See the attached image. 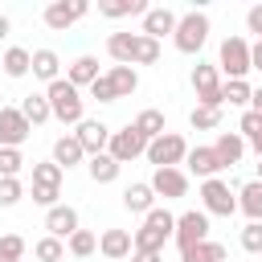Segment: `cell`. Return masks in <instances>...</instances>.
<instances>
[{
	"label": "cell",
	"mask_w": 262,
	"mask_h": 262,
	"mask_svg": "<svg viewBox=\"0 0 262 262\" xmlns=\"http://www.w3.org/2000/svg\"><path fill=\"white\" fill-rule=\"evenodd\" d=\"M45 98H49V115H53L57 123H70V127H78V123L86 119L82 90H78V86H70L66 78L49 82V86H45Z\"/></svg>",
	"instance_id": "1"
},
{
	"label": "cell",
	"mask_w": 262,
	"mask_h": 262,
	"mask_svg": "<svg viewBox=\"0 0 262 262\" xmlns=\"http://www.w3.org/2000/svg\"><path fill=\"white\" fill-rule=\"evenodd\" d=\"M217 74H225L229 82H246L250 74V41L246 37H225L217 49Z\"/></svg>",
	"instance_id": "2"
},
{
	"label": "cell",
	"mask_w": 262,
	"mask_h": 262,
	"mask_svg": "<svg viewBox=\"0 0 262 262\" xmlns=\"http://www.w3.org/2000/svg\"><path fill=\"white\" fill-rule=\"evenodd\" d=\"M209 41V16L201 12V8H192V12H184L180 20H176V33H172V45L180 49V53H201V45Z\"/></svg>",
	"instance_id": "3"
},
{
	"label": "cell",
	"mask_w": 262,
	"mask_h": 262,
	"mask_svg": "<svg viewBox=\"0 0 262 262\" xmlns=\"http://www.w3.org/2000/svg\"><path fill=\"white\" fill-rule=\"evenodd\" d=\"M201 213H209V217H233L237 213V192L221 176L201 180Z\"/></svg>",
	"instance_id": "4"
},
{
	"label": "cell",
	"mask_w": 262,
	"mask_h": 262,
	"mask_svg": "<svg viewBox=\"0 0 262 262\" xmlns=\"http://www.w3.org/2000/svg\"><path fill=\"white\" fill-rule=\"evenodd\" d=\"M147 164H156V168H180L184 164V156H188V139L184 135H176V131H164L160 139H151L147 143Z\"/></svg>",
	"instance_id": "5"
},
{
	"label": "cell",
	"mask_w": 262,
	"mask_h": 262,
	"mask_svg": "<svg viewBox=\"0 0 262 262\" xmlns=\"http://www.w3.org/2000/svg\"><path fill=\"white\" fill-rule=\"evenodd\" d=\"M192 90H196V106H213V111L225 106L221 102V74H217L213 61H196L192 66Z\"/></svg>",
	"instance_id": "6"
},
{
	"label": "cell",
	"mask_w": 262,
	"mask_h": 262,
	"mask_svg": "<svg viewBox=\"0 0 262 262\" xmlns=\"http://www.w3.org/2000/svg\"><path fill=\"white\" fill-rule=\"evenodd\" d=\"M147 151V139L127 123V127H119V131H111V143H106V156L123 168V164H131V160H139Z\"/></svg>",
	"instance_id": "7"
},
{
	"label": "cell",
	"mask_w": 262,
	"mask_h": 262,
	"mask_svg": "<svg viewBox=\"0 0 262 262\" xmlns=\"http://www.w3.org/2000/svg\"><path fill=\"white\" fill-rule=\"evenodd\" d=\"M86 12H90V4H86V0H53V4H45L41 20H45L53 33H66V29H70V25H78Z\"/></svg>",
	"instance_id": "8"
},
{
	"label": "cell",
	"mask_w": 262,
	"mask_h": 262,
	"mask_svg": "<svg viewBox=\"0 0 262 262\" xmlns=\"http://www.w3.org/2000/svg\"><path fill=\"white\" fill-rule=\"evenodd\" d=\"M147 184H151V192L164 196V201H180V196H188V172H184V168H156Z\"/></svg>",
	"instance_id": "9"
},
{
	"label": "cell",
	"mask_w": 262,
	"mask_h": 262,
	"mask_svg": "<svg viewBox=\"0 0 262 262\" xmlns=\"http://www.w3.org/2000/svg\"><path fill=\"white\" fill-rule=\"evenodd\" d=\"M172 237H176V246L184 250V246H196V242H205L209 237V213H201V209H188V213H180L176 217V229H172Z\"/></svg>",
	"instance_id": "10"
},
{
	"label": "cell",
	"mask_w": 262,
	"mask_h": 262,
	"mask_svg": "<svg viewBox=\"0 0 262 262\" xmlns=\"http://www.w3.org/2000/svg\"><path fill=\"white\" fill-rule=\"evenodd\" d=\"M29 135H33V127L20 115V106H0V147H20Z\"/></svg>",
	"instance_id": "11"
},
{
	"label": "cell",
	"mask_w": 262,
	"mask_h": 262,
	"mask_svg": "<svg viewBox=\"0 0 262 262\" xmlns=\"http://www.w3.org/2000/svg\"><path fill=\"white\" fill-rule=\"evenodd\" d=\"M74 139L82 143V151H86V160H90V156L106 151V143H111V127H106V123H98V119H82V123H78V131H74Z\"/></svg>",
	"instance_id": "12"
},
{
	"label": "cell",
	"mask_w": 262,
	"mask_h": 262,
	"mask_svg": "<svg viewBox=\"0 0 262 262\" xmlns=\"http://www.w3.org/2000/svg\"><path fill=\"white\" fill-rule=\"evenodd\" d=\"M45 229H49V237L66 242L74 229H82V225H78V209H74V205H53V209H45Z\"/></svg>",
	"instance_id": "13"
},
{
	"label": "cell",
	"mask_w": 262,
	"mask_h": 262,
	"mask_svg": "<svg viewBox=\"0 0 262 262\" xmlns=\"http://www.w3.org/2000/svg\"><path fill=\"white\" fill-rule=\"evenodd\" d=\"M176 20H180V16H176L172 8H147V12H143V29H139V33H143V37H151V41H160V37L176 33Z\"/></svg>",
	"instance_id": "14"
},
{
	"label": "cell",
	"mask_w": 262,
	"mask_h": 262,
	"mask_svg": "<svg viewBox=\"0 0 262 262\" xmlns=\"http://www.w3.org/2000/svg\"><path fill=\"white\" fill-rule=\"evenodd\" d=\"M184 164H188V172H192V176H201V180H213L217 172H225L213 147H188V156H184Z\"/></svg>",
	"instance_id": "15"
},
{
	"label": "cell",
	"mask_w": 262,
	"mask_h": 262,
	"mask_svg": "<svg viewBox=\"0 0 262 262\" xmlns=\"http://www.w3.org/2000/svg\"><path fill=\"white\" fill-rule=\"evenodd\" d=\"M135 49H139V33H111L106 37V53L115 66H135Z\"/></svg>",
	"instance_id": "16"
},
{
	"label": "cell",
	"mask_w": 262,
	"mask_h": 262,
	"mask_svg": "<svg viewBox=\"0 0 262 262\" xmlns=\"http://www.w3.org/2000/svg\"><path fill=\"white\" fill-rule=\"evenodd\" d=\"M123 209H127V213H143V217H147V213L156 209V192H151V184H147V180L127 184V188H123Z\"/></svg>",
	"instance_id": "17"
},
{
	"label": "cell",
	"mask_w": 262,
	"mask_h": 262,
	"mask_svg": "<svg viewBox=\"0 0 262 262\" xmlns=\"http://www.w3.org/2000/svg\"><path fill=\"white\" fill-rule=\"evenodd\" d=\"M98 254L111 258V262L131 258V233H127V229H102V237H98Z\"/></svg>",
	"instance_id": "18"
},
{
	"label": "cell",
	"mask_w": 262,
	"mask_h": 262,
	"mask_svg": "<svg viewBox=\"0 0 262 262\" xmlns=\"http://www.w3.org/2000/svg\"><path fill=\"white\" fill-rule=\"evenodd\" d=\"M53 164L66 172V168H78V164H86V151H82V143L74 139V135H61V139H53Z\"/></svg>",
	"instance_id": "19"
},
{
	"label": "cell",
	"mask_w": 262,
	"mask_h": 262,
	"mask_svg": "<svg viewBox=\"0 0 262 262\" xmlns=\"http://www.w3.org/2000/svg\"><path fill=\"white\" fill-rule=\"evenodd\" d=\"M213 151H217L221 168H233V164L246 156V139H242L237 131H221V135H217V143H213Z\"/></svg>",
	"instance_id": "20"
},
{
	"label": "cell",
	"mask_w": 262,
	"mask_h": 262,
	"mask_svg": "<svg viewBox=\"0 0 262 262\" xmlns=\"http://www.w3.org/2000/svg\"><path fill=\"white\" fill-rule=\"evenodd\" d=\"M29 74L41 78L45 86L57 82V78H61V57H57L53 49H33V70H29Z\"/></svg>",
	"instance_id": "21"
},
{
	"label": "cell",
	"mask_w": 262,
	"mask_h": 262,
	"mask_svg": "<svg viewBox=\"0 0 262 262\" xmlns=\"http://www.w3.org/2000/svg\"><path fill=\"white\" fill-rule=\"evenodd\" d=\"M0 66H4L8 78H25V74L33 70V49H25V45H8L4 57H0Z\"/></svg>",
	"instance_id": "22"
},
{
	"label": "cell",
	"mask_w": 262,
	"mask_h": 262,
	"mask_svg": "<svg viewBox=\"0 0 262 262\" xmlns=\"http://www.w3.org/2000/svg\"><path fill=\"white\" fill-rule=\"evenodd\" d=\"M94 78H98V57H90V53L74 57V61H70V70H66V82H70V86H78V90H82V86H90Z\"/></svg>",
	"instance_id": "23"
},
{
	"label": "cell",
	"mask_w": 262,
	"mask_h": 262,
	"mask_svg": "<svg viewBox=\"0 0 262 262\" xmlns=\"http://www.w3.org/2000/svg\"><path fill=\"white\" fill-rule=\"evenodd\" d=\"M237 213H246L250 221H262V184L258 180H246L237 188Z\"/></svg>",
	"instance_id": "24"
},
{
	"label": "cell",
	"mask_w": 262,
	"mask_h": 262,
	"mask_svg": "<svg viewBox=\"0 0 262 262\" xmlns=\"http://www.w3.org/2000/svg\"><path fill=\"white\" fill-rule=\"evenodd\" d=\"M106 78H111V86H115V98H131V94L139 90V74H135V66H111Z\"/></svg>",
	"instance_id": "25"
},
{
	"label": "cell",
	"mask_w": 262,
	"mask_h": 262,
	"mask_svg": "<svg viewBox=\"0 0 262 262\" xmlns=\"http://www.w3.org/2000/svg\"><path fill=\"white\" fill-rule=\"evenodd\" d=\"M131 127H135V131H139V135H143L147 143H151V139H160V135L168 131V123H164V111H156V106H147V111H139Z\"/></svg>",
	"instance_id": "26"
},
{
	"label": "cell",
	"mask_w": 262,
	"mask_h": 262,
	"mask_svg": "<svg viewBox=\"0 0 262 262\" xmlns=\"http://www.w3.org/2000/svg\"><path fill=\"white\" fill-rule=\"evenodd\" d=\"M119 172H123V168H119L106 151H98V156L86 160V176H90L94 184H111V180H119Z\"/></svg>",
	"instance_id": "27"
},
{
	"label": "cell",
	"mask_w": 262,
	"mask_h": 262,
	"mask_svg": "<svg viewBox=\"0 0 262 262\" xmlns=\"http://www.w3.org/2000/svg\"><path fill=\"white\" fill-rule=\"evenodd\" d=\"M180 262H225V246L221 242H196V246H184L180 250Z\"/></svg>",
	"instance_id": "28"
},
{
	"label": "cell",
	"mask_w": 262,
	"mask_h": 262,
	"mask_svg": "<svg viewBox=\"0 0 262 262\" xmlns=\"http://www.w3.org/2000/svg\"><path fill=\"white\" fill-rule=\"evenodd\" d=\"M20 115L29 119V127H41V123H49L53 115H49V98L45 94H25L20 98Z\"/></svg>",
	"instance_id": "29"
},
{
	"label": "cell",
	"mask_w": 262,
	"mask_h": 262,
	"mask_svg": "<svg viewBox=\"0 0 262 262\" xmlns=\"http://www.w3.org/2000/svg\"><path fill=\"white\" fill-rule=\"evenodd\" d=\"M98 12L111 16V20H119V16H143L147 4L143 0H98Z\"/></svg>",
	"instance_id": "30"
},
{
	"label": "cell",
	"mask_w": 262,
	"mask_h": 262,
	"mask_svg": "<svg viewBox=\"0 0 262 262\" xmlns=\"http://www.w3.org/2000/svg\"><path fill=\"white\" fill-rule=\"evenodd\" d=\"M164 242H168V233H160V229H151V225H139V229L131 233V250H151V254H164Z\"/></svg>",
	"instance_id": "31"
},
{
	"label": "cell",
	"mask_w": 262,
	"mask_h": 262,
	"mask_svg": "<svg viewBox=\"0 0 262 262\" xmlns=\"http://www.w3.org/2000/svg\"><path fill=\"white\" fill-rule=\"evenodd\" d=\"M66 250H70L74 258H90V254L98 250V233H90V229H74V233L66 237Z\"/></svg>",
	"instance_id": "32"
},
{
	"label": "cell",
	"mask_w": 262,
	"mask_h": 262,
	"mask_svg": "<svg viewBox=\"0 0 262 262\" xmlns=\"http://www.w3.org/2000/svg\"><path fill=\"white\" fill-rule=\"evenodd\" d=\"M250 94H254L250 82H221V102H229V106H246L250 111Z\"/></svg>",
	"instance_id": "33"
},
{
	"label": "cell",
	"mask_w": 262,
	"mask_h": 262,
	"mask_svg": "<svg viewBox=\"0 0 262 262\" xmlns=\"http://www.w3.org/2000/svg\"><path fill=\"white\" fill-rule=\"evenodd\" d=\"M33 254H37V262H61L66 258V242H57V237H37L33 242Z\"/></svg>",
	"instance_id": "34"
},
{
	"label": "cell",
	"mask_w": 262,
	"mask_h": 262,
	"mask_svg": "<svg viewBox=\"0 0 262 262\" xmlns=\"http://www.w3.org/2000/svg\"><path fill=\"white\" fill-rule=\"evenodd\" d=\"M20 196H25V184H20V176H0V209H12Z\"/></svg>",
	"instance_id": "35"
},
{
	"label": "cell",
	"mask_w": 262,
	"mask_h": 262,
	"mask_svg": "<svg viewBox=\"0 0 262 262\" xmlns=\"http://www.w3.org/2000/svg\"><path fill=\"white\" fill-rule=\"evenodd\" d=\"M188 123H192L196 131H213V127H221V111H213V106H192Z\"/></svg>",
	"instance_id": "36"
},
{
	"label": "cell",
	"mask_w": 262,
	"mask_h": 262,
	"mask_svg": "<svg viewBox=\"0 0 262 262\" xmlns=\"http://www.w3.org/2000/svg\"><path fill=\"white\" fill-rule=\"evenodd\" d=\"M61 168L53 164V160H41V164H33V184H57L61 188Z\"/></svg>",
	"instance_id": "37"
},
{
	"label": "cell",
	"mask_w": 262,
	"mask_h": 262,
	"mask_svg": "<svg viewBox=\"0 0 262 262\" xmlns=\"http://www.w3.org/2000/svg\"><path fill=\"white\" fill-rule=\"evenodd\" d=\"M25 258V237L20 233H4L0 237V262H20Z\"/></svg>",
	"instance_id": "38"
},
{
	"label": "cell",
	"mask_w": 262,
	"mask_h": 262,
	"mask_svg": "<svg viewBox=\"0 0 262 262\" xmlns=\"http://www.w3.org/2000/svg\"><path fill=\"white\" fill-rule=\"evenodd\" d=\"M20 168H25L20 147H0V176H20Z\"/></svg>",
	"instance_id": "39"
},
{
	"label": "cell",
	"mask_w": 262,
	"mask_h": 262,
	"mask_svg": "<svg viewBox=\"0 0 262 262\" xmlns=\"http://www.w3.org/2000/svg\"><path fill=\"white\" fill-rule=\"evenodd\" d=\"M160 61V41H151V37H143L139 33V49H135V66H156Z\"/></svg>",
	"instance_id": "40"
},
{
	"label": "cell",
	"mask_w": 262,
	"mask_h": 262,
	"mask_svg": "<svg viewBox=\"0 0 262 262\" xmlns=\"http://www.w3.org/2000/svg\"><path fill=\"white\" fill-rule=\"evenodd\" d=\"M242 250H246V254H262V221H246V229H242Z\"/></svg>",
	"instance_id": "41"
},
{
	"label": "cell",
	"mask_w": 262,
	"mask_h": 262,
	"mask_svg": "<svg viewBox=\"0 0 262 262\" xmlns=\"http://www.w3.org/2000/svg\"><path fill=\"white\" fill-rule=\"evenodd\" d=\"M143 225H151V229H160V233H168V237H172V229H176V217H172L168 209H151V213L143 217Z\"/></svg>",
	"instance_id": "42"
},
{
	"label": "cell",
	"mask_w": 262,
	"mask_h": 262,
	"mask_svg": "<svg viewBox=\"0 0 262 262\" xmlns=\"http://www.w3.org/2000/svg\"><path fill=\"white\" fill-rule=\"evenodd\" d=\"M90 98H98V102H119V98H115V86H111L106 74H98V78L90 82Z\"/></svg>",
	"instance_id": "43"
},
{
	"label": "cell",
	"mask_w": 262,
	"mask_h": 262,
	"mask_svg": "<svg viewBox=\"0 0 262 262\" xmlns=\"http://www.w3.org/2000/svg\"><path fill=\"white\" fill-rule=\"evenodd\" d=\"M258 131H262V115H258V111H242V123H237V135H242V139H254Z\"/></svg>",
	"instance_id": "44"
},
{
	"label": "cell",
	"mask_w": 262,
	"mask_h": 262,
	"mask_svg": "<svg viewBox=\"0 0 262 262\" xmlns=\"http://www.w3.org/2000/svg\"><path fill=\"white\" fill-rule=\"evenodd\" d=\"M57 196H61V188H57V184H33V201H37V205L53 209V205H57Z\"/></svg>",
	"instance_id": "45"
},
{
	"label": "cell",
	"mask_w": 262,
	"mask_h": 262,
	"mask_svg": "<svg viewBox=\"0 0 262 262\" xmlns=\"http://www.w3.org/2000/svg\"><path fill=\"white\" fill-rule=\"evenodd\" d=\"M246 29L258 33V41H262V4H254V8L246 12Z\"/></svg>",
	"instance_id": "46"
},
{
	"label": "cell",
	"mask_w": 262,
	"mask_h": 262,
	"mask_svg": "<svg viewBox=\"0 0 262 262\" xmlns=\"http://www.w3.org/2000/svg\"><path fill=\"white\" fill-rule=\"evenodd\" d=\"M131 262H164V254H151V250H131Z\"/></svg>",
	"instance_id": "47"
},
{
	"label": "cell",
	"mask_w": 262,
	"mask_h": 262,
	"mask_svg": "<svg viewBox=\"0 0 262 262\" xmlns=\"http://www.w3.org/2000/svg\"><path fill=\"white\" fill-rule=\"evenodd\" d=\"M250 70H262V41L250 45Z\"/></svg>",
	"instance_id": "48"
},
{
	"label": "cell",
	"mask_w": 262,
	"mask_h": 262,
	"mask_svg": "<svg viewBox=\"0 0 262 262\" xmlns=\"http://www.w3.org/2000/svg\"><path fill=\"white\" fill-rule=\"evenodd\" d=\"M250 111H258V115H262V90H254V94H250Z\"/></svg>",
	"instance_id": "49"
},
{
	"label": "cell",
	"mask_w": 262,
	"mask_h": 262,
	"mask_svg": "<svg viewBox=\"0 0 262 262\" xmlns=\"http://www.w3.org/2000/svg\"><path fill=\"white\" fill-rule=\"evenodd\" d=\"M8 29H12V20H8V16H4V12H0V41H4V37H8Z\"/></svg>",
	"instance_id": "50"
},
{
	"label": "cell",
	"mask_w": 262,
	"mask_h": 262,
	"mask_svg": "<svg viewBox=\"0 0 262 262\" xmlns=\"http://www.w3.org/2000/svg\"><path fill=\"white\" fill-rule=\"evenodd\" d=\"M250 147H254V151H258V160H262V131H258V135L250 139Z\"/></svg>",
	"instance_id": "51"
},
{
	"label": "cell",
	"mask_w": 262,
	"mask_h": 262,
	"mask_svg": "<svg viewBox=\"0 0 262 262\" xmlns=\"http://www.w3.org/2000/svg\"><path fill=\"white\" fill-rule=\"evenodd\" d=\"M258 184H262V160H258Z\"/></svg>",
	"instance_id": "52"
}]
</instances>
